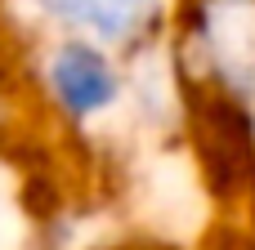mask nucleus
Segmentation results:
<instances>
[{"label":"nucleus","instance_id":"1","mask_svg":"<svg viewBox=\"0 0 255 250\" xmlns=\"http://www.w3.org/2000/svg\"><path fill=\"white\" fill-rule=\"evenodd\" d=\"M49 85H54V98L58 107L72 116V121H90L99 112H108L121 94V76L112 72V63L85 45V40H63L54 49V63H49Z\"/></svg>","mask_w":255,"mask_h":250},{"label":"nucleus","instance_id":"2","mask_svg":"<svg viewBox=\"0 0 255 250\" xmlns=\"http://www.w3.org/2000/svg\"><path fill=\"white\" fill-rule=\"evenodd\" d=\"M40 4L76 27H90L112 40H121L130 27H139V9H143V0H40Z\"/></svg>","mask_w":255,"mask_h":250}]
</instances>
